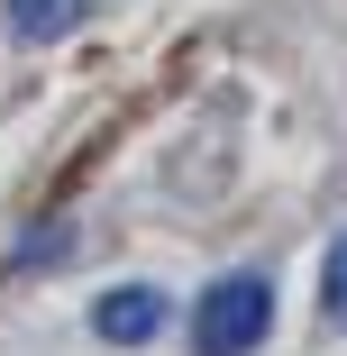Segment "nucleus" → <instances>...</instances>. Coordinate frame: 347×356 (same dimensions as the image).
<instances>
[{"mask_svg":"<svg viewBox=\"0 0 347 356\" xmlns=\"http://www.w3.org/2000/svg\"><path fill=\"white\" fill-rule=\"evenodd\" d=\"M92 329H101L110 347H147V338L165 329V293H156V283H119V293L92 302Z\"/></svg>","mask_w":347,"mask_h":356,"instance_id":"obj_2","label":"nucleus"},{"mask_svg":"<svg viewBox=\"0 0 347 356\" xmlns=\"http://www.w3.org/2000/svg\"><path fill=\"white\" fill-rule=\"evenodd\" d=\"M274 338V274H220L192 302V356H256Z\"/></svg>","mask_w":347,"mask_h":356,"instance_id":"obj_1","label":"nucleus"},{"mask_svg":"<svg viewBox=\"0 0 347 356\" xmlns=\"http://www.w3.org/2000/svg\"><path fill=\"white\" fill-rule=\"evenodd\" d=\"M320 311H329V320H347V229L329 238V265H320Z\"/></svg>","mask_w":347,"mask_h":356,"instance_id":"obj_4","label":"nucleus"},{"mask_svg":"<svg viewBox=\"0 0 347 356\" xmlns=\"http://www.w3.org/2000/svg\"><path fill=\"white\" fill-rule=\"evenodd\" d=\"M64 247H74L64 229H28V247H19V274H37V265H46V256H64Z\"/></svg>","mask_w":347,"mask_h":356,"instance_id":"obj_5","label":"nucleus"},{"mask_svg":"<svg viewBox=\"0 0 347 356\" xmlns=\"http://www.w3.org/2000/svg\"><path fill=\"white\" fill-rule=\"evenodd\" d=\"M83 10H92V0H0V19H10L19 46H55V37H74Z\"/></svg>","mask_w":347,"mask_h":356,"instance_id":"obj_3","label":"nucleus"}]
</instances>
